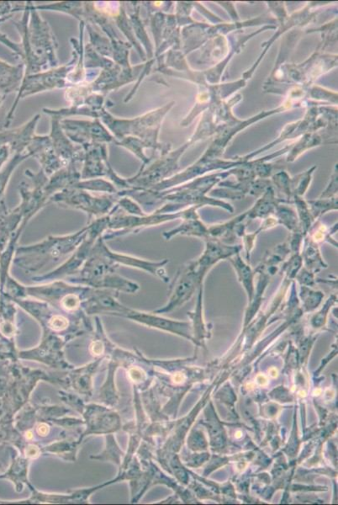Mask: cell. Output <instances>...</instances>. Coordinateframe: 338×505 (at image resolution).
<instances>
[{"instance_id":"obj_1","label":"cell","mask_w":338,"mask_h":505,"mask_svg":"<svg viewBox=\"0 0 338 505\" xmlns=\"http://www.w3.org/2000/svg\"><path fill=\"white\" fill-rule=\"evenodd\" d=\"M88 234V226L75 234L63 236H48L39 243L18 246L13 265L27 274H34L52 266L62 259L70 257L83 242Z\"/></svg>"},{"instance_id":"obj_2","label":"cell","mask_w":338,"mask_h":505,"mask_svg":"<svg viewBox=\"0 0 338 505\" xmlns=\"http://www.w3.org/2000/svg\"><path fill=\"white\" fill-rule=\"evenodd\" d=\"M92 290L88 286L58 280L39 286H26V298L42 300L72 315L84 313L81 305Z\"/></svg>"},{"instance_id":"obj_3","label":"cell","mask_w":338,"mask_h":505,"mask_svg":"<svg viewBox=\"0 0 338 505\" xmlns=\"http://www.w3.org/2000/svg\"><path fill=\"white\" fill-rule=\"evenodd\" d=\"M118 199L117 195L94 197L84 191L67 190L54 194L49 202L58 204L62 207L85 212L88 215L89 224L91 221L108 215L115 207Z\"/></svg>"},{"instance_id":"obj_4","label":"cell","mask_w":338,"mask_h":505,"mask_svg":"<svg viewBox=\"0 0 338 505\" xmlns=\"http://www.w3.org/2000/svg\"><path fill=\"white\" fill-rule=\"evenodd\" d=\"M201 288H204V283H201L193 262L187 263L180 268L175 278L169 285L167 304L163 308L154 311V313L162 315L175 310L189 302L196 290Z\"/></svg>"},{"instance_id":"obj_5","label":"cell","mask_w":338,"mask_h":505,"mask_svg":"<svg viewBox=\"0 0 338 505\" xmlns=\"http://www.w3.org/2000/svg\"><path fill=\"white\" fill-rule=\"evenodd\" d=\"M205 249L200 257L193 262L195 269L201 283H204L205 276L218 262L228 259L239 254L243 249L241 245H229L222 241L209 238L205 239Z\"/></svg>"},{"instance_id":"obj_6","label":"cell","mask_w":338,"mask_h":505,"mask_svg":"<svg viewBox=\"0 0 338 505\" xmlns=\"http://www.w3.org/2000/svg\"><path fill=\"white\" fill-rule=\"evenodd\" d=\"M119 293L114 290L94 289L83 302L81 308L86 315H107L123 316L129 308L118 301Z\"/></svg>"},{"instance_id":"obj_7","label":"cell","mask_w":338,"mask_h":505,"mask_svg":"<svg viewBox=\"0 0 338 505\" xmlns=\"http://www.w3.org/2000/svg\"><path fill=\"white\" fill-rule=\"evenodd\" d=\"M122 317L140 322L141 325L172 332V333H175L186 337V338L193 340L190 335V325L188 322L167 320V318L158 316L156 313L140 312L130 308Z\"/></svg>"},{"instance_id":"obj_8","label":"cell","mask_w":338,"mask_h":505,"mask_svg":"<svg viewBox=\"0 0 338 505\" xmlns=\"http://www.w3.org/2000/svg\"><path fill=\"white\" fill-rule=\"evenodd\" d=\"M200 206H193L184 209V217L181 225L170 231L164 232L163 238L171 240L178 235L197 237L204 240L209 238L208 227L200 220L197 210Z\"/></svg>"},{"instance_id":"obj_9","label":"cell","mask_w":338,"mask_h":505,"mask_svg":"<svg viewBox=\"0 0 338 505\" xmlns=\"http://www.w3.org/2000/svg\"><path fill=\"white\" fill-rule=\"evenodd\" d=\"M109 254L113 261L120 266H126L136 268V269L143 271L158 277L165 283L170 282V278H169L165 270V266L169 263L167 259L160 261H150L143 259L128 256V254L114 252L111 249H109Z\"/></svg>"},{"instance_id":"obj_10","label":"cell","mask_w":338,"mask_h":505,"mask_svg":"<svg viewBox=\"0 0 338 505\" xmlns=\"http://www.w3.org/2000/svg\"><path fill=\"white\" fill-rule=\"evenodd\" d=\"M236 271L237 278L241 286H244L249 303L252 302L255 293V276L256 272L251 268L249 264L244 261L240 256V253L236 256L228 259Z\"/></svg>"},{"instance_id":"obj_11","label":"cell","mask_w":338,"mask_h":505,"mask_svg":"<svg viewBox=\"0 0 338 505\" xmlns=\"http://www.w3.org/2000/svg\"><path fill=\"white\" fill-rule=\"evenodd\" d=\"M302 246L303 253L301 254V257H302L305 269L314 273L315 275H317V273L324 269H327L328 265L324 261L317 243L310 239L308 235H305Z\"/></svg>"},{"instance_id":"obj_12","label":"cell","mask_w":338,"mask_h":505,"mask_svg":"<svg viewBox=\"0 0 338 505\" xmlns=\"http://www.w3.org/2000/svg\"><path fill=\"white\" fill-rule=\"evenodd\" d=\"M281 202L273 197V193H267L255 203L252 208L246 212V220L250 222L254 219H266L273 215L276 207Z\"/></svg>"},{"instance_id":"obj_13","label":"cell","mask_w":338,"mask_h":505,"mask_svg":"<svg viewBox=\"0 0 338 505\" xmlns=\"http://www.w3.org/2000/svg\"><path fill=\"white\" fill-rule=\"evenodd\" d=\"M337 231V224H335L331 227L322 224L321 219L315 222V224L310 227L307 235L314 242L319 244L327 242L331 244L333 246L337 248V242L332 239V235L336 234Z\"/></svg>"},{"instance_id":"obj_14","label":"cell","mask_w":338,"mask_h":505,"mask_svg":"<svg viewBox=\"0 0 338 505\" xmlns=\"http://www.w3.org/2000/svg\"><path fill=\"white\" fill-rule=\"evenodd\" d=\"M273 215L276 217L278 225L285 226L290 231V234L301 231L298 216L294 209L289 206L278 204Z\"/></svg>"},{"instance_id":"obj_15","label":"cell","mask_w":338,"mask_h":505,"mask_svg":"<svg viewBox=\"0 0 338 505\" xmlns=\"http://www.w3.org/2000/svg\"><path fill=\"white\" fill-rule=\"evenodd\" d=\"M299 299L302 302V308L305 312H312L322 304L325 294L321 290H313L308 286H300Z\"/></svg>"},{"instance_id":"obj_16","label":"cell","mask_w":338,"mask_h":505,"mask_svg":"<svg viewBox=\"0 0 338 505\" xmlns=\"http://www.w3.org/2000/svg\"><path fill=\"white\" fill-rule=\"evenodd\" d=\"M294 202L296 205V213L298 216L300 222V227L304 236L307 235L310 227L313 225L315 220L313 219L312 213L307 202H305L302 198L299 197H294Z\"/></svg>"},{"instance_id":"obj_17","label":"cell","mask_w":338,"mask_h":505,"mask_svg":"<svg viewBox=\"0 0 338 505\" xmlns=\"http://www.w3.org/2000/svg\"><path fill=\"white\" fill-rule=\"evenodd\" d=\"M310 213L313 219L316 222L321 219V217L328 212L337 210V198H320L317 201L307 202Z\"/></svg>"},{"instance_id":"obj_18","label":"cell","mask_w":338,"mask_h":505,"mask_svg":"<svg viewBox=\"0 0 338 505\" xmlns=\"http://www.w3.org/2000/svg\"><path fill=\"white\" fill-rule=\"evenodd\" d=\"M116 205L123 212L129 214L132 216H144L147 215L138 203H136L134 200L128 197H121L118 199Z\"/></svg>"},{"instance_id":"obj_19","label":"cell","mask_w":338,"mask_h":505,"mask_svg":"<svg viewBox=\"0 0 338 505\" xmlns=\"http://www.w3.org/2000/svg\"><path fill=\"white\" fill-rule=\"evenodd\" d=\"M337 303V298L336 294H332L330 297L328 298L325 304L322 308L316 315L312 318L313 325L315 327L322 326L326 321V317L327 313L330 310V308Z\"/></svg>"},{"instance_id":"obj_20","label":"cell","mask_w":338,"mask_h":505,"mask_svg":"<svg viewBox=\"0 0 338 505\" xmlns=\"http://www.w3.org/2000/svg\"><path fill=\"white\" fill-rule=\"evenodd\" d=\"M295 282H298L300 286H308L310 288H316L317 278L316 275L314 273L310 272L305 267L301 268L298 274L296 275L295 278Z\"/></svg>"},{"instance_id":"obj_21","label":"cell","mask_w":338,"mask_h":505,"mask_svg":"<svg viewBox=\"0 0 338 505\" xmlns=\"http://www.w3.org/2000/svg\"><path fill=\"white\" fill-rule=\"evenodd\" d=\"M104 343L102 340H96L90 345V352L94 356H100L104 352Z\"/></svg>"},{"instance_id":"obj_22","label":"cell","mask_w":338,"mask_h":505,"mask_svg":"<svg viewBox=\"0 0 338 505\" xmlns=\"http://www.w3.org/2000/svg\"><path fill=\"white\" fill-rule=\"evenodd\" d=\"M8 212L9 211L6 204H4L3 201L0 202V221L7 215Z\"/></svg>"},{"instance_id":"obj_23","label":"cell","mask_w":338,"mask_h":505,"mask_svg":"<svg viewBox=\"0 0 338 505\" xmlns=\"http://www.w3.org/2000/svg\"><path fill=\"white\" fill-rule=\"evenodd\" d=\"M38 449L34 447V445H31V447L27 449V456L30 457L38 456Z\"/></svg>"},{"instance_id":"obj_24","label":"cell","mask_w":338,"mask_h":505,"mask_svg":"<svg viewBox=\"0 0 338 505\" xmlns=\"http://www.w3.org/2000/svg\"><path fill=\"white\" fill-rule=\"evenodd\" d=\"M48 426L45 424H40L38 428V432L40 435H45L48 433Z\"/></svg>"}]
</instances>
